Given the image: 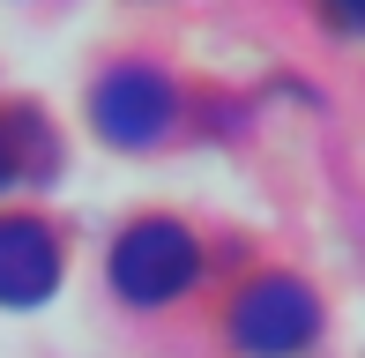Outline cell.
Returning <instances> with one entry per match:
<instances>
[{
    "instance_id": "7a4b0ae2",
    "label": "cell",
    "mask_w": 365,
    "mask_h": 358,
    "mask_svg": "<svg viewBox=\"0 0 365 358\" xmlns=\"http://www.w3.org/2000/svg\"><path fill=\"white\" fill-rule=\"evenodd\" d=\"M194 269H202V254H194V239L179 232L172 217H149V224H135V232L112 247V284H120V299H135V306L179 299V291L194 284Z\"/></svg>"
},
{
    "instance_id": "3957f363",
    "label": "cell",
    "mask_w": 365,
    "mask_h": 358,
    "mask_svg": "<svg viewBox=\"0 0 365 358\" xmlns=\"http://www.w3.org/2000/svg\"><path fill=\"white\" fill-rule=\"evenodd\" d=\"M172 112H179V97H172V83L157 68H112L97 83V97H90V120H97V135L112 150H149L172 127Z\"/></svg>"
},
{
    "instance_id": "6da1fadb",
    "label": "cell",
    "mask_w": 365,
    "mask_h": 358,
    "mask_svg": "<svg viewBox=\"0 0 365 358\" xmlns=\"http://www.w3.org/2000/svg\"><path fill=\"white\" fill-rule=\"evenodd\" d=\"M313 329H321V306H313L306 284H291V276H261V284L239 291V306H231V344L246 358H291L313 344Z\"/></svg>"
},
{
    "instance_id": "5b68a950",
    "label": "cell",
    "mask_w": 365,
    "mask_h": 358,
    "mask_svg": "<svg viewBox=\"0 0 365 358\" xmlns=\"http://www.w3.org/2000/svg\"><path fill=\"white\" fill-rule=\"evenodd\" d=\"M8 179H15V157H8V142H0V187H8Z\"/></svg>"
},
{
    "instance_id": "277c9868",
    "label": "cell",
    "mask_w": 365,
    "mask_h": 358,
    "mask_svg": "<svg viewBox=\"0 0 365 358\" xmlns=\"http://www.w3.org/2000/svg\"><path fill=\"white\" fill-rule=\"evenodd\" d=\"M60 284V239L38 217H0V306H38Z\"/></svg>"
}]
</instances>
